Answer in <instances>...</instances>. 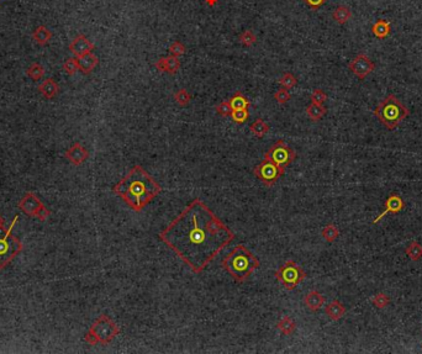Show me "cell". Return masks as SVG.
Returning a JSON list of instances; mask_svg holds the SVG:
<instances>
[{
    "mask_svg": "<svg viewBox=\"0 0 422 354\" xmlns=\"http://www.w3.org/2000/svg\"><path fill=\"white\" fill-rule=\"evenodd\" d=\"M89 332L95 336L100 345H109L116 336H119L120 328L107 315H100L89 328Z\"/></svg>",
    "mask_w": 422,
    "mask_h": 354,
    "instance_id": "52a82bcc",
    "label": "cell"
},
{
    "mask_svg": "<svg viewBox=\"0 0 422 354\" xmlns=\"http://www.w3.org/2000/svg\"><path fill=\"white\" fill-rule=\"evenodd\" d=\"M94 49V44L89 41L84 35H78L73 41L69 44V51L78 58L87 53H91Z\"/></svg>",
    "mask_w": 422,
    "mask_h": 354,
    "instance_id": "4fadbf2b",
    "label": "cell"
},
{
    "mask_svg": "<svg viewBox=\"0 0 422 354\" xmlns=\"http://www.w3.org/2000/svg\"><path fill=\"white\" fill-rule=\"evenodd\" d=\"M4 223H5L4 218H2V216L0 215V227H4Z\"/></svg>",
    "mask_w": 422,
    "mask_h": 354,
    "instance_id": "b9f144b4",
    "label": "cell"
},
{
    "mask_svg": "<svg viewBox=\"0 0 422 354\" xmlns=\"http://www.w3.org/2000/svg\"><path fill=\"white\" fill-rule=\"evenodd\" d=\"M372 31H373L374 36L378 37V39H385V37H388L391 34V26L388 21L379 19L372 26Z\"/></svg>",
    "mask_w": 422,
    "mask_h": 354,
    "instance_id": "7402d4cb",
    "label": "cell"
},
{
    "mask_svg": "<svg viewBox=\"0 0 422 354\" xmlns=\"http://www.w3.org/2000/svg\"><path fill=\"white\" fill-rule=\"evenodd\" d=\"M405 209V203H404L403 199L400 198L396 194H391L386 198L385 203H384V210L383 213L379 214V216L376 219H374L373 223H378L381 219L384 218L388 214H399Z\"/></svg>",
    "mask_w": 422,
    "mask_h": 354,
    "instance_id": "7c38bea8",
    "label": "cell"
},
{
    "mask_svg": "<svg viewBox=\"0 0 422 354\" xmlns=\"http://www.w3.org/2000/svg\"><path fill=\"white\" fill-rule=\"evenodd\" d=\"M216 113L219 114L220 116H224V118H229V116H231L232 114V108H231V104H230V101H221V103L219 104V105H216Z\"/></svg>",
    "mask_w": 422,
    "mask_h": 354,
    "instance_id": "d590c367",
    "label": "cell"
},
{
    "mask_svg": "<svg viewBox=\"0 0 422 354\" xmlns=\"http://www.w3.org/2000/svg\"><path fill=\"white\" fill-rule=\"evenodd\" d=\"M264 158L269 159V161H272L273 163H276L277 166L285 169L286 167L290 166V164L295 161L296 153L290 146H288V144L285 143V141L279 139L273 146L269 147Z\"/></svg>",
    "mask_w": 422,
    "mask_h": 354,
    "instance_id": "ba28073f",
    "label": "cell"
},
{
    "mask_svg": "<svg viewBox=\"0 0 422 354\" xmlns=\"http://www.w3.org/2000/svg\"><path fill=\"white\" fill-rule=\"evenodd\" d=\"M405 253H406V256H408L409 258L411 259V261H414V262L420 261V259L422 258V244H420L419 242H416V241L411 242V243L409 244L408 247H406Z\"/></svg>",
    "mask_w": 422,
    "mask_h": 354,
    "instance_id": "83f0119b",
    "label": "cell"
},
{
    "mask_svg": "<svg viewBox=\"0 0 422 354\" xmlns=\"http://www.w3.org/2000/svg\"><path fill=\"white\" fill-rule=\"evenodd\" d=\"M306 115L309 116V119L311 121H320L327 113V109L324 105H320V104L311 103L310 105L306 106Z\"/></svg>",
    "mask_w": 422,
    "mask_h": 354,
    "instance_id": "603a6c76",
    "label": "cell"
},
{
    "mask_svg": "<svg viewBox=\"0 0 422 354\" xmlns=\"http://www.w3.org/2000/svg\"><path fill=\"white\" fill-rule=\"evenodd\" d=\"M230 118H231V120L234 122V124L242 125L248 120L249 113L247 109H242V110H232V114Z\"/></svg>",
    "mask_w": 422,
    "mask_h": 354,
    "instance_id": "d6a6232c",
    "label": "cell"
},
{
    "mask_svg": "<svg viewBox=\"0 0 422 354\" xmlns=\"http://www.w3.org/2000/svg\"><path fill=\"white\" fill-rule=\"evenodd\" d=\"M303 1L313 10H317L326 2V0H303Z\"/></svg>",
    "mask_w": 422,
    "mask_h": 354,
    "instance_id": "ab89813d",
    "label": "cell"
},
{
    "mask_svg": "<svg viewBox=\"0 0 422 354\" xmlns=\"http://www.w3.org/2000/svg\"><path fill=\"white\" fill-rule=\"evenodd\" d=\"M269 129H271L269 125L262 119H257L256 121L251 125V127H249L252 133H253L256 137H258V138H262V137L266 136V134L268 133Z\"/></svg>",
    "mask_w": 422,
    "mask_h": 354,
    "instance_id": "484cf974",
    "label": "cell"
},
{
    "mask_svg": "<svg viewBox=\"0 0 422 354\" xmlns=\"http://www.w3.org/2000/svg\"><path fill=\"white\" fill-rule=\"evenodd\" d=\"M352 17V11L348 6H344V5H339L338 7H336L333 12H332V19L339 25H344L349 19Z\"/></svg>",
    "mask_w": 422,
    "mask_h": 354,
    "instance_id": "cb8c5ba5",
    "label": "cell"
},
{
    "mask_svg": "<svg viewBox=\"0 0 422 354\" xmlns=\"http://www.w3.org/2000/svg\"><path fill=\"white\" fill-rule=\"evenodd\" d=\"M19 220V216H15L14 221L9 228L0 227V269H4L9 266L15 257L22 251V243L17 237L12 235L15 223Z\"/></svg>",
    "mask_w": 422,
    "mask_h": 354,
    "instance_id": "5b68a950",
    "label": "cell"
},
{
    "mask_svg": "<svg viewBox=\"0 0 422 354\" xmlns=\"http://www.w3.org/2000/svg\"><path fill=\"white\" fill-rule=\"evenodd\" d=\"M346 311H347L346 306H344L342 303H339L338 300L331 301V303L325 308V312H326V315L328 316L329 320L332 321L341 320V318L344 316V313H346Z\"/></svg>",
    "mask_w": 422,
    "mask_h": 354,
    "instance_id": "ac0fdd59",
    "label": "cell"
},
{
    "mask_svg": "<svg viewBox=\"0 0 422 354\" xmlns=\"http://www.w3.org/2000/svg\"><path fill=\"white\" fill-rule=\"evenodd\" d=\"M59 87L56 82L52 78L45 79L44 83L39 86V91L45 96L46 99H52L58 94Z\"/></svg>",
    "mask_w": 422,
    "mask_h": 354,
    "instance_id": "d6986e66",
    "label": "cell"
},
{
    "mask_svg": "<svg viewBox=\"0 0 422 354\" xmlns=\"http://www.w3.org/2000/svg\"><path fill=\"white\" fill-rule=\"evenodd\" d=\"M238 39H239V42L246 47L253 46V44L257 42L256 35H254L253 31H251V30H244V31L239 35Z\"/></svg>",
    "mask_w": 422,
    "mask_h": 354,
    "instance_id": "1f68e13d",
    "label": "cell"
},
{
    "mask_svg": "<svg viewBox=\"0 0 422 354\" xmlns=\"http://www.w3.org/2000/svg\"><path fill=\"white\" fill-rule=\"evenodd\" d=\"M258 266V258L242 244L234 247L222 261V268L238 283L246 281Z\"/></svg>",
    "mask_w": 422,
    "mask_h": 354,
    "instance_id": "3957f363",
    "label": "cell"
},
{
    "mask_svg": "<svg viewBox=\"0 0 422 354\" xmlns=\"http://www.w3.org/2000/svg\"><path fill=\"white\" fill-rule=\"evenodd\" d=\"M26 74L32 79V81L37 82V81H40V79L44 78L45 68L40 63H32L31 66L27 68Z\"/></svg>",
    "mask_w": 422,
    "mask_h": 354,
    "instance_id": "f1b7e54d",
    "label": "cell"
},
{
    "mask_svg": "<svg viewBox=\"0 0 422 354\" xmlns=\"http://www.w3.org/2000/svg\"><path fill=\"white\" fill-rule=\"evenodd\" d=\"M274 99H276V101L278 104H281V105H284V104H286L289 100H290V93H289L288 89L281 88V89H279V90L277 91L276 94H274Z\"/></svg>",
    "mask_w": 422,
    "mask_h": 354,
    "instance_id": "8d00e7d4",
    "label": "cell"
},
{
    "mask_svg": "<svg viewBox=\"0 0 422 354\" xmlns=\"http://www.w3.org/2000/svg\"><path fill=\"white\" fill-rule=\"evenodd\" d=\"M154 66H156L157 71L161 72V73L176 74L178 73L179 68H181V62H179L178 57L169 54L168 57H161Z\"/></svg>",
    "mask_w": 422,
    "mask_h": 354,
    "instance_id": "9a60e30c",
    "label": "cell"
},
{
    "mask_svg": "<svg viewBox=\"0 0 422 354\" xmlns=\"http://www.w3.org/2000/svg\"><path fill=\"white\" fill-rule=\"evenodd\" d=\"M348 68L351 69L354 76H357L362 81L375 69V64L372 62V59L367 54L359 53L349 62Z\"/></svg>",
    "mask_w": 422,
    "mask_h": 354,
    "instance_id": "8fae6325",
    "label": "cell"
},
{
    "mask_svg": "<svg viewBox=\"0 0 422 354\" xmlns=\"http://www.w3.org/2000/svg\"><path fill=\"white\" fill-rule=\"evenodd\" d=\"M304 304L309 310L316 312L325 305V296L317 290H311L304 298Z\"/></svg>",
    "mask_w": 422,
    "mask_h": 354,
    "instance_id": "e0dca14e",
    "label": "cell"
},
{
    "mask_svg": "<svg viewBox=\"0 0 422 354\" xmlns=\"http://www.w3.org/2000/svg\"><path fill=\"white\" fill-rule=\"evenodd\" d=\"M321 236L324 237L325 241L328 242V243H332V242H334L339 237L338 227H337L336 225H333V223H328V225H326L322 228Z\"/></svg>",
    "mask_w": 422,
    "mask_h": 354,
    "instance_id": "4316f807",
    "label": "cell"
},
{
    "mask_svg": "<svg viewBox=\"0 0 422 354\" xmlns=\"http://www.w3.org/2000/svg\"><path fill=\"white\" fill-rule=\"evenodd\" d=\"M63 69L68 76H73V74H76L77 72L79 71L78 59L77 58L66 59V62L63 63Z\"/></svg>",
    "mask_w": 422,
    "mask_h": 354,
    "instance_id": "e575fe53",
    "label": "cell"
},
{
    "mask_svg": "<svg viewBox=\"0 0 422 354\" xmlns=\"http://www.w3.org/2000/svg\"><path fill=\"white\" fill-rule=\"evenodd\" d=\"M206 4L209 5V6H214V5H216L217 0H205Z\"/></svg>",
    "mask_w": 422,
    "mask_h": 354,
    "instance_id": "60d3db41",
    "label": "cell"
},
{
    "mask_svg": "<svg viewBox=\"0 0 422 354\" xmlns=\"http://www.w3.org/2000/svg\"><path fill=\"white\" fill-rule=\"evenodd\" d=\"M64 156H66V158L68 159L72 164H74V166H81V164H83L84 162L89 158V152L87 151V148L83 144L77 142L71 148H68V151L66 152Z\"/></svg>",
    "mask_w": 422,
    "mask_h": 354,
    "instance_id": "5bb4252c",
    "label": "cell"
},
{
    "mask_svg": "<svg viewBox=\"0 0 422 354\" xmlns=\"http://www.w3.org/2000/svg\"><path fill=\"white\" fill-rule=\"evenodd\" d=\"M311 103L320 104V105H324L325 101L327 100V95L324 90L321 89H315V90L311 93Z\"/></svg>",
    "mask_w": 422,
    "mask_h": 354,
    "instance_id": "f35d334b",
    "label": "cell"
},
{
    "mask_svg": "<svg viewBox=\"0 0 422 354\" xmlns=\"http://www.w3.org/2000/svg\"><path fill=\"white\" fill-rule=\"evenodd\" d=\"M374 115L380 121L381 125H384L386 129L391 131V130H395L410 115V111L394 94H389L376 106Z\"/></svg>",
    "mask_w": 422,
    "mask_h": 354,
    "instance_id": "277c9868",
    "label": "cell"
},
{
    "mask_svg": "<svg viewBox=\"0 0 422 354\" xmlns=\"http://www.w3.org/2000/svg\"><path fill=\"white\" fill-rule=\"evenodd\" d=\"M230 104H231L232 110H242V109H248L251 103L248 99L241 93V91H236L231 99H230Z\"/></svg>",
    "mask_w": 422,
    "mask_h": 354,
    "instance_id": "d4e9b609",
    "label": "cell"
},
{
    "mask_svg": "<svg viewBox=\"0 0 422 354\" xmlns=\"http://www.w3.org/2000/svg\"><path fill=\"white\" fill-rule=\"evenodd\" d=\"M19 209L27 216L46 221L49 216V210L42 204V201L34 193H26L19 203Z\"/></svg>",
    "mask_w": 422,
    "mask_h": 354,
    "instance_id": "30bf717a",
    "label": "cell"
},
{
    "mask_svg": "<svg viewBox=\"0 0 422 354\" xmlns=\"http://www.w3.org/2000/svg\"><path fill=\"white\" fill-rule=\"evenodd\" d=\"M374 306L378 309H384L390 304V298H389L386 294L384 293H378L376 295H374V298L372 299Z\"/></svg>",
    "mask_w": 422,
    "mask_h": 354,
    "instance_id": "836d02e7",
    "label": "cell"
},
{
    "mask_svg": "<svg viewBox=\"0 0 422 354\" xmlns=\"http://www.w3.org/2000/svg\"><path fill=\"white\" fill-rule=\"evenodd\" d=\"M77 59H78L79 71L83 74H86V76L87 74H91L92 72L95 69V67L99 64L98 57H96L93 52L84 54V56L82 57H78Z\"/></svg>",
    "mask_w": 422,
    "mask_h": 354,
    "instance_id": "2e32d148",
    "label": "cell"
},
{
    "mask_svg": "<svg viewBox=\"0 0 422 354\" xmlns=\"http://www.w3.org/2000/svg\"><path fill=\"white\" fill-rule=\"evenodd\" d=\"M253 173L266 186H272L284 176L285 169L277 166L269 159L264 158L259 164H257L253 169Z\"/></svg>",
    "mask_w": 422,
    "mask_h": 354,
    "instance_id": "9c48e42d",
    "label": "cell"
},
{
    "mask_svg": "<svg viewBox=\"0 0 422 354\" xmlns=\"http://www.w3.org/2000/svg\"><path fill=\"white\" fill-rule=\"evenodd\" d=\"M277 328L279 330V332L283 333L284 336H291L296 330V323L289 316H283L281 320L277 322Z\"/></svg>",
    "mask_w": 422,
    "mask_h": 354,
    "instance_id": "ffe728a7",
    "label": "cell"
},
{
    "mask_svg": "<svg viewBox=\"0 0 422 354\" xmlns=\"http://www.w3.org/2000/svg\"><path fill=\"white\" fill-rule=\"evenodd\" d=\"M112 191L130 209L140 213L161 193L162 188L143 167L136 164L112 188Z\"/></svg>",
    "mask_w": 422,
    "mask_h": 354,
    "instance_id": "7a4b0ae2",
    "label": "cell"
},
{
    "mask_svg": "<svg viewBox=\"0 0 422 354\" xmlns=\"http://www.w3.org/2000/svg\"><path fill=\"white\" fill-rule=\"evenodd\" d=\"M278 83L281 84V86L283 87V88L288 89V90H289V89L294 88V87L296 86V83H298V79H296V77L294 76V74H291V73H284L283 76H281V78H279Z\"/></svg>",
    "mask_w": 422,
    "mask_h": 354,
    "instance_id": "4dcf8cb0",
    "label": "cell"
},
{
    "mask_svg": "<svg viewBox=\"0 0 422 354\" xmlns=\"http://www.w3.org/2000/svg\"><path fill=\"white\" fill-rule=\"evenodd\" d=\"M276 278L286 290H295L296 286L306 278L304 269L294 261H286L276 271Z\"/></svg>",
    "mask_w": 422,
    "mask_h": 354,
    "instance_id": "8992f818",
    "label": "cell"
},
{
    "mask_svg": "<svg viewBox=\"0 0 422 354\" xmlns=\"http://www.w3.org/2000/svg\"><path fill=\"white\" fill-rule=\"evenodd\" d=\"M174 100L179 106H187L191 100V94L189 93L187 89H179L176 94H174Z\"/></svg>",
    "mask_w": 422,
    "mask_h": 354,
    "instance_id": "f546056e",
    "label": "cell"
},
{
    "mask_svg": "<svg viewBox=\"0 0 422 354\" xmlns=\"http://www.w3.org/2000/svg\"><path fill=\"white\" fill-rule=\"evenodd\" d=\"M32 37H34L35 42H36L37 44H40V46H45V44H48L49 40L52 39V32L49 31L46 26L41 25V26L35 29L34 34H32Z\"/></svg>",
    "mask_w": 422,
    "mask_h": 354,
    "instance_id": "44dd1931",
    "label": "cell"
},
{
    "mask_svg": "<svg viewBox=\"0 0 422 354\" xmlns=\"http://www.w3.org/2000/svg\"><path fill=\"white\" fill-rule=\"evenodd\" d=\"M186 51H187L186 46L179 41L173 42V44L169 46V53H171L172 56H176V57L183 56V54L186 53Z\"/></svg>",
    "mask_w": 422,
    "mask_h": 354,
    "instance_id": "74e56055",
    "label": "cell"
},
{
    "mask_svg": "<svg viewBox=\"0 0 422 354\" xmlns=\"http://www.w3.org/2000/svg\"><path fill=\"white\" fill-rule=\"evenodd\" d=\"M158 237L195 274L205 270L236 238L231 228L198 198L190 201Z\"/></svg>",
    "mask_w": 422,
    "mask_h": 354,
    "instance_id": "6da1fadb",
    "label": "cell"
}]
</instances>
